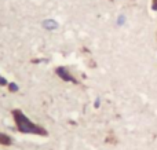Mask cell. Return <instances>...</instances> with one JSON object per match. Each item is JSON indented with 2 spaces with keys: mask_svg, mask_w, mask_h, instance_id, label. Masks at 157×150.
Returning <instances> with one entry per match:
<instances>
[{
  "mask_svg": "<svg viewBox=\"0 0 157 150\" xmlns=\"http://www.w3.org/2000/svg\"><path fill=\"white\" fill-rule=\"evenodd\" d=\"M13 116L15 120L17 128L24 134H36V135H47L46 129L39 127L37 124L32 123L21 110H13Z\"/></svg>",
  "mask_w": 157,
  "mask_h": 150,
  "instance_id": "obj_1",
  "label": "cell"
},
{
  "mask_svg": "<svg viewBox=\"0 0 157 150\" xmlns=\"http://www.w3.org/2000/svg\"><path fill=\"white\" fill-rule=\"evenodd\" d=\"M57 74L61 77L62 80H65V81H72V83H77V80L75 79L73 76L71 74V72L68 70L66 68H63V66H59V68H57Z\"/></svg>",
  "mask_w": 157,
  "mask_h": 150,
  "instance_id": "obj_2",
  "label": "cell"
},
{
  "mask_svg": "<svg viewBox=\"0 0 157 150\" xmlns=\"http://www.w3.org/2000/svg\"><path fill=\"white\" fill-rule=\"evenodd\" d=\"M0 145H4V146L11 145V138L7 137L6 134H2V132H0Z\"/></svg>",
  "mask_w": 157,
  "mask_h": 150,
  "instance_id": "obj_3",
  "label": "cell"
},
{
  "mask_svg": "<svg viewBox=\"0 0 157 150\" xmlns=\"http://www.w3.org/2000/svg\"><path fill=\"white\" fill-rule=\"evenodd\" d=\"M43 26L46 28V29H55V28H57V22H54L52 19H46V21L43 22Z\"/></svg>",
  "mask_w": 157,
  "mask_h": 150,
  "instance_id": "obj_4",
  "label": "cell"
},
{
  "mask_svg": "<svg viewBox=\"0 0 157 150\" xmlns=\"http://www.w3.org/2000/svg\"><path fill=\"white\" fill-rule=\"evenodd\" d=\"M8 88H10V91H13V92H17V91H18V85H17L15 83H10V84H8Z\"/></svg>",
  "mask_w": 157,
  "mask_h": 150,
  "instance_id": "obj_5",
  "label": "cell"
},
{
  "mask_svg": "<svg viewBox=\"0 0 157 150\" xmlns=\"http://www.w3.org/2000/svg\"><path fill=\"white\" fill-rule=\"evenodd\" d=\"M124 21H125V17H124V15H120L119 19H117V24H119V25H123V24H124Z\"/></svg>",
  "mask_w": 157,
  "mask_h": 150,
  "instance_id": "obj_6",
  "label": "cell"
},
{
  "mask_svg": "<svg viewBox=\"0 0 157 150\" xmlns=\"http://www.w3.org/2000/svg\"><path fill=\"white\" fill-rule=\"evenodd\" d=\"M152 10L157 11V0H152Z\"/></svg>",
  "mask_w": 157,
  "mask_h": 150,
  "instance_id": "obj_7",
  "label": "cell"
},
{
  "mask_svg": "<svg viewBox=\"0 0 157 150\" xmlns=\"http://www.w3.org/2000/svg\"><path fill=\"white\" fill-rule=\"evenodd\" d=\"M6 84H7V80H6L4 77L0 76V85H6Z\"/></svg>",
  "mask_w": 157,
  "mask_h": 150,
  "instance_id": "obj_8",
  "label": "cell"
}]
</instances>
